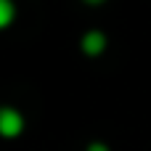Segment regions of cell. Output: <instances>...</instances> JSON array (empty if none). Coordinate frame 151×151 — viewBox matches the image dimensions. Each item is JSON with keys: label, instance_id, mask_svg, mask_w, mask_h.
<instances>
[{"label": "cell", "instance_id": "5", "mask_svg": "<svg viewBox=\"0 0 151 151\" xmlns=\"http://www.w3.org/2000/svg\"><path fill=\"white\" fill-rule=\"evenodd\" d=\"M82 3H88V5H101L104 0H82Z\"/></svg>", "mask_w": 151, "mask_h": 151}, {"label": "cell", "instance_id": "3", "mask_svg": "<svg viewBox=\"0 0 151 151\" xmlns=\"http://www.w3.org/2000/svg\"><path fill=\"white\" fill-rule=\"evenodd\" d=\"M13 19H16V5H13V0H0V29L11 27Z\"/></svg>", "mask_w": 151, "mask_h": 151}, {"label": "cell", "instance_id": "2", "mask_svg": "<svg viewBox=\"0 0 151 151\" xmlns=\"http://www.w3.org/2000/svg\"><path fill=\"white\" fill-rule=\"evenodd\" d=\"M106 35L101 32V29H90V32H85L82 35V40H80V48H82V53L85 56H90V58H96V56H101L104 50H106Z\"/></svg>", "mask_w": 151, "mask_h": 151}, {"label": "cell", "instance_id": "4", "mask_svg": "<svg viewBox=\"0 0 151 151\" xmlns=\"http://www.w3.org/2000/svg\"><path fill=\"white\" fill-rule=\"evenodd\" d=\"M85 151H111V149H109L104 141H93V143H88V149H85Z\"/></svg>", "mask_w": 151, "mask_h": 151}, {"label": "cell", "instance_id": "1", "mask_svg": "<svg viewBox=\"0 0 151 151\" xmlns=\"http://www.w3.org/2000/svg\"><path fill=\"white\" fill-rule=\"evenodd\" d=\"M24 130V114L16 111L13 106H0V135L3 138H16Z\"/></svg>", "mask_w": 151, "mask_h": 151}]
</instances>
